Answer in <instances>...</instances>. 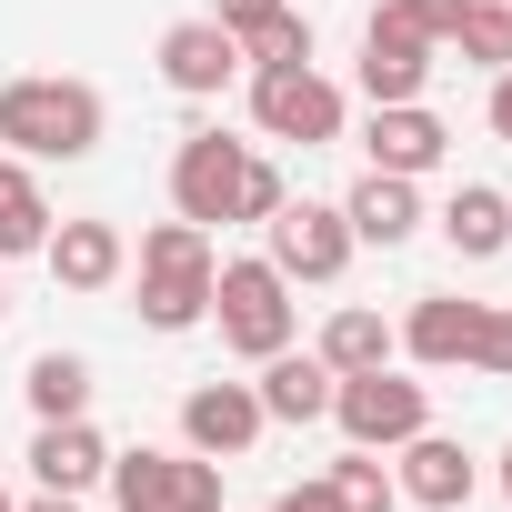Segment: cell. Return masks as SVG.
<instances>
[{"instance_id":"obj_1","label":"cell","mask_w":512,"mask_h":512,"mask_svg":"<svg viewBox=\"0 0 512 512\" xmlns=\"http://www.w3.org/2000/svg\"><path fill=\"white\" fill-rule=\"evenodd\" d=\"M101 91L91 81H61V71H21L0 81V151L21 161H91L101 151Z\"/></svg>"},{"instance_id":"obj_2","label":"cell","mask_w":512,"mask_h":512,"mask_svg":"<svg viewBox=\"0 0 512 512\" xmlns=\"http://www.w3.org/2000/svg\"><path fill=\"white\" fill-rule=\"evenodd\" d=\"M211 322L241 362H272V352H292V282L262 251L251 262H211Z\"/></svg>"},{"instance_id":"obj_3","label":"cell","mask_w":512,"mask_h":512,"mask_svg":"<svg viewBox=\"0 0 512 512\" xmlns=\"http://www.w3.org/2000/svg\"><path fill=\"white\" fill-rule=\"evenodd\" d=\"M332 422H342L362 452H402V442L432 422V392H422L412 372H392V362H372V372H332Z\"/></svg>"},{"instance_id":"obj_4","label":"cell","mask_w":512,"mask_h":512,"mask_svg":"<svg viewBox=\"0 0 512 512\" xmlns=\"http://www.w3.org/2000/svg\"><path fill=\"white\" fill-rule=\"evenodd\" d=\"M111 512H221V462L201 452H111Z\"/></svg>"},{"instance_id":"obj_5","label":"cell","mask_w":512,"mask_h":512,"mask_svg":"<svg viewBox=\"0 0 512 512\" xmlns=\"http://www.w3.org/2000/svg\"><path fill=\"white\" fill-rule=\"evenodd\" d=\"M352 221H342V201H282L272 221H262V262L282 272V282H342L352 272Z\"/></svg>"},{"instance_id":"obj_6","label":"cell","mask_w":512,"mask_h":512,"mask_svg":"<svg viewBox=\"0 0 512 512\" xmlns=\"http://www.w3.org/2000/svg\"><path fill=\"white\" fill-rule=\"evenodd\" d=\"M241 171H251V141H231L221 121L211 131H181V151H171V211L201 221V231H221L241 211Z\"/></svg>"},{"instance_id":"obj_7","label":"cell","mask_w":512,"mask_h":512,"mask_svg":"<svg viewBox=\"0 0 512 512\" xmlns=\"http://www.w3.org/2000/svg\"><path fill=\"white\" fill-rule=\"evenodd\" d=\"M251 121H262V141H302V151H322V141H342V91L302 61V71H251Z\"/></svg>"},{"instance_id":"obj_8","label":"cell","mask_w":512,"mask_h":512,"mask_svg":"<svg viewBox=\"0 0 512 512\" xmlns=\"http://www.w3.org/2000/svg\"><path fill=\"white\" fill-rule=\"evenodd\" d=\"M262 432H272V412L251 382H191L181 392V452H201V462H241Z\"/></svg>"},{"instance_id":"obj_9","label":"cell","mask_w":512,"mask_h":512,"mask_svg":"<svg viewBox=\"0 0 512 512\" xmlns=\"http://www.w3.org/2000/svg\"><path fill=\"white\" fill-rule=\"evenodd\" d=\"M161 81L181 91V101H221L231 81H241V41L201 11V21H171L161 31Z\"/></svg>"},{"instance_id":"obj_10","label":"cell","mask_w":512,"mask_h":512,"mask_svg":"<svg viewBox=\"0 0 512 512\" xmlns=\"http://www.w3.org/2000/svg\"><path fill=\"white\" fill-rule=\"evenodd\" d=\"M41 262H51V282H61V292H111V282L131 272V241H121V221L81 211V221H51Z\"/></svg>"},{"instance_id":"obj_11","label":"cell","mask_w":512,"mask_h":512,"mask_svg":"<svg viewBox=\"0 0 512 512\" xmlns=\"http://www.w3.org/2000/svg\"><path fill=\"white\" fill-rule=\"evenodd\" d=\"M392 482H402V502H422V512H462V502L482 492V462H472L452 432L422 422V432L402 442V472H392Z\"/></svg>"},{"instance_id":"obj_12","label":"cell","mask_w":512,"mask_h":512,"mask_svg":"<svg viewBox=\"0 0 512 512\" xmlns=\"http://www.w3.org/2000/svg\"><path fill=\"white\" fill-rule=\"evenodd\" d=\"M422 81H432V41L372 11V31H362V101L372 111L382 101H422Z\"/></svg>"},{"instance_id":"obj_13","label":"cell","mask_w":512,"mask_h":512,"mask_svg":"<svg viewBox=\"0 0 512 512\" xmlns=\"http://www.w3.org/2000/svg\"><path fill=\"white\" fill-rule=\"evenodd\" d=\"M362 151H372V171H402V181H422V171H442L452 131H442L422 101H382V111H372V131H362Z\"/></svg>"},{"instance_id":"obj_14","label":"cell","mask_w":512,"mask_h":512,"mask_svg":"<svg viewBox=\"0 0 512 512\" xmlns=\"http://www.w3.org/2000/svg\"><path fill=\"white\" fill-rule=\"evenodd\" d=\"M342 221H352V241L402 251V241L422 231V181H402V171H362V181L342 191Z\"/></svg>"},{"instance_id":"obj_15","label":"cell","mask_w":512,"mask_h":512,"mask_svg":"<svg viewBox=\"0 0 512 512\" xmlns=\"http://www.w3.org/2000/svg\"><path fill=\"white\" fill-rule=\"evenodd\" d=\"M31 482H41V492H91V482H111V442L91 432V412L31 432Z\"/></svg>"},{"instance_id":"obj_16","label":"cell","mask_w":512,"mask_h":512,"mask_svg":"<svg viewBox=\"0 0 512 512\" xmlns=\"http://www.w3.org/2000/svg\"><path fill=\"white\" fill-rule=\"evenodd\" d=\"M472 322H482V302H462V292H422L412 322H402V352H412L422 372H462V362H472Z\"/></svg>"},{"instance_id":"obj_17","label":"cell","mask_w":512,"mask_h":512,"mask_svg":"<svg viewBox=\"0 0 512 512\" xmlns=\"http://www.w3.org/2000/svg\"><path fill=\"white\" fill-rule=\"evenodd\" d=\"M251 392H262V412L292 422V432H302V422H332V362H322V352H272Z\"/></svg>"},{"instance_id":"obj_18","label":"cell","mask_w":512,"mask_h":512,"mask_svg":"<svg viewBox=\"0 0 512 512\" xmlns=\"http://www.w3.org/2000/svg\"><path fill=\"white\" fill-rule=\"evenodd\" d=\"M51 241V191H41V161L0 151V262H31Z\"/></svg>"},{"instance_id":"obj_19","label":"cell","mask_w":512,"mask_h":512,"mask_svg":"<svg viewBox=\"0 0 512 512\" xmlns=\"http://www.w3.org/2000/svg\"><path fill=\"white\" fill-rule=\"evenodd\" d=\"M442 241L462 251V262H492V251H512V201H502L492 181H462V191L442 201Z\"/></svg>"},{"instance_id":"obj_20","label":"cell","mask_w":512,"mask_h":512,"mask_svg":"<svg viewBox=\"0 0 512 512\" xmlns=\"http://www.w3.org/2000/svg\"><path fill=\"white\" fill-rule=\"evenodd\" d=\"M392 352H402V332H392L372 302H342V312L322 322V362H332V372H372V362H392Z\"/></svg>"},{"instance_id":"obj_21","label":"cell","mask_w":512,"mask_h":512,"mask_svg":"<svg viewBox=\"0 0 512 512\" xmlns=\"http://www.w3.org/2000/svg\"><path fill=\"white\" fill-rule=\"evenodd\" d=\"M211 322V272H141V332H201Z\"/></svg>"},{"instance_id":"obj_22","label":"cell","mask_w":512,"mask_h":512,"mask_svg":"<svg viewBox=\"0 0 512 512\" xmlns=\"http://www.w3.org/2000/svg\"><path fill=\"white\" fill-rule=\"evenodd\" d=\"M21 392H31L41 422H71V412H91V362H81V352H41V362L21 372Z\"/></svg>"},{"instance_id":"obj_23","label":"cell","mask_w":512,"mask_h":512,"mask_svg":"<svg viewBox=\"0 0 512 512\" xmlns=\"http://www.w3.org/2000/svg\"><path fill=\"white\" fill-rule=\"evenodd\" d=\"M442 51H462L472 71H512V0H462V21H452Z\"/></svg>"},{"instance_id":"obj_24","label":"cell","mask_w":512,"mask_h":512,"mask_svg":"<svg viewBox=\"0 0 512 512\" xmlns=\"http://www.w3.org/2000/svg\"><path fill=\"white\" fill-rule=\"evenodd\" d=\"M211 262H221L211 231H201V221H181V211L141 231V272H211Z\"/></svg>"},{"instance_id":"obj_25","label":"cell","mask_w":512,"mask_h":512,"mask_svg":"<svg viewBox=\"0 0 512 512\" xmlns=\"http://www.w3.org/2000/svg\"><path fill=\"white\" fill-rule=\"evenodd\" d=\"M322 482L342 492V512H402V482H392V472H382V462H372L362 442H352V452H342V462H332Z\"/></svg>"},{"instance_id":"obj_26","label":"cell","mask_w":512,"mask_h":512,"mask_svg":"<svg viewBox=\"0 0 512 512\" xmlns=\"http://www.w3.org/2000/svg\"><path fill=\"white\" fill-rule=\"evenodd\" d=\"M462 372L512 382V312H502V302H482V322H472V362H462Z\"/></svg>"},{"instance_id":"obj_27","label":"cell","mask_w":512,"mask_h":512,"mask_svg":"<svg viewBox=\"0 0 512 512\" xmlns=\"http://www.w3.org/2000/svg\"><path fill=\"white\" fill-rule=\"evenodd\" d=\"M211 21H221V31L251 51L262 31H282V21H292V0H211Z\"/></svg>"},{"instance_id":"obj_28","label":"cell","mask_w":512,"mask_h":512,"mask_svg":"<svg viewBox=\"0 0 512 512\" xmlns=\"http://www.w3.org/2000/svg\"><path fill=\"white\" fill-rule=\"evenodd\" d=\"M382 21H402V31H422L432 51L452 41V21H462V0H382Z\"/></svg>"},{"instance_id":"obj_29","label":"cell","mask_w":512,"mask_h":512,"mask_svg":"<svg viewBox=\"0 0 512 512\" xmlns=\"http://www.w3.org/2000/svg\"><path fill=\"white\" fill-rule=\"evenodd\" d=\"M282 201H292V181H282V171H272L262 151H251V171H241V211H231V221H272Z\"/></svg>"},{"instance_id":"obj_30","label":"cell","mask_w":512,"mask_h":512,"mask_svg":"<svg viewBox=\"0 0 512 512\" xmlns=\"http://www.w3.org/2000/svg\"><path fill=\"white\" fill-rule=\"evenodd\" d=\"M272 512H342V492H332V482H292Z\"/></svg>"},{"instance_id":"obj_31","label":"cell","mask_w":512,"mask_h":512,"mask_svg":"<svg viewBox=\"0 0 512 512\" xmlns=\"http://www.w3.org/2000/svg\"><path fill=\"white\" fill-rule=\"evenodd\" d=\"M492 131L512 141V71H492Z\"/></svg>"},{"instance_id":"obj_32","label":"cell","mask_w":512,"mask_h":512,"mask_svg":"<svg viewBox=\"0 0 512 512\" xmlns=\"http://www.w3.org/2000/svg\"><path fill=\"white\" fill-rule=\"evenodd\" d=\"M21 512H81V492H31Z\"/></svg>"},{"instance_id":"obj_33","label":"cell","mask_w":512,"mask_h":512,"mask_svg":"<svg viewBox=\"0 0 512 512\" xmlns=\"http://www.w3.org/2000/svg\"><path fill=\"white\" fill-rule=\"evenodd\" d=\"M502 502H512V442H502Z\"/></svg>"},{"instance_id":"obj_34","label":"cell","mask_w":512,"mask_h":512,"mask_svg":"<svg viewBox=\"0 0 512 512\" xmlns=\"http://www.w3.org/2000/svg\"><path fill=\"white\" fill-rule=\"evenodd\" d=\"M0 312H11V282H0Z\"/></svg>"},{"instance_id":"obj_35","label":"cell","mask_w":512,"mask_h":512,"mask_svg":"<svg viewBox=\"0 0 512 512\" xmlns=\"http://www.w3.org/2000/svg\"><path fill=\"white\" fill-rule=\"evenodd\" d=\"M0 512H21V502H11V492H0Z\"/></svg>"}]
</instances>
